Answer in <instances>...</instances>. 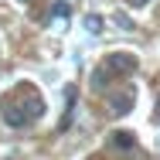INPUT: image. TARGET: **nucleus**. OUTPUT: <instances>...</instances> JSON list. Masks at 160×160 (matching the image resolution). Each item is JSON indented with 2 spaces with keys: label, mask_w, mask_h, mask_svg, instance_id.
Here are the masks:
<instances>
[{
  "label": "nucleus",
  "mask_w": 160,
  "mask_h": 160,
  "mask_svg": "<svg viewBox=\"0 0 160 160\" xmlns=\"http://www.w3.org/2000/svg\"><path fill=\"white\" fill-rule=\"evenodd\" d=\"M68 17H72V3H68V0H55L51 10H48V21L58 24V21H68Z\"/></svg>",
  "instance_id": "obj_6"
},
{
  "label": "nucleus",
  "mask_w": 160,
  "mask_h": 160,
  "mask_svg": "<svg viewBox=\"0 0 160 160\" xmlns=\"http://www.w3.org/2000/svg\"><path fill=\"white\" fill-rule=\"evenodd\" d=\"M102 65H106L112 75H133V72L140 68L136 55H129V51H112V55H109V58H106Z\"/></svg>",
  "instance_id": "obj_1"
},
{
  "label": "nucleus",
  "mask_w": 160,
  "mask_h": 160,
  "mask_svg": "<svg viewBox=\"0 0 160 160\" xmlns=\"http://www.w3.org/2000/svg\"><path fill=\"white\" fill-rule=\"evenodd\" d=\"M106 82H109V68L99 65L96 72H92V85H96V89H106Z\"/></svg>",
  "instance_id": "obj_7"
},
{
  "label": "nucleus",
  "mask_w": 160,
  "mask_h": 160,
  "mask_svg": "<svg viewBox=\"0 0 160 160\" xmlns=\"http://www.w3.org/2000/svg\"><path fill=\"white\" fill-rule=\"evenodd\" d=\"M133 102H136V92L133 89H116L109 96V112L112 116H126L129 109H133Z\"/></svg>",
  "instance_id": "obj_3"
},
{
  "label": "nucleus",
  "mask_w": 160,
  "mask_h": 160,
  "mask_svg": "<svg viewBox=\"0 0 160 160\" xmlns=\"http://www.w3.org/2000/svg\"><path fill=\"white\" fill-rule=\"evenodd\" d=\"M24 3H31V0H24Z\"/></svg>",
  "instance_id": "obj_10"
},
{
  "label": "nucleus",
  "mask_w": 160,
  "mask_h": 160,
  "mask_svg": "<svg viewBox=\"0 0 160 160\" xmlns=\"http://www.w3.org/2000/svg\"><path fill=\"white\" fill-rule=\"evenodd\" d=\"M75 102H78V89H75V85H65V116H62V129H68V126H72Z\"/></svg>",
  "instance_id": "obj_5"
},
{
  "label": "nucleus",
  "mask_w": 160,
  "mask_h": 160,
  "mask_svg": "<svg viewBox=\"0 0 160 160\" xmlns=\"http://www.w3.org/2000/svg\"><path fill=\"white\" fill-rule=\"evenodd\" d=\"M85 28H89V34H102V17L99 14H89L85 17Z\"/></svg>",
  "instance_id": "obj_8"
},
{
  "label": "nucleus",
  "mask_w": 160,
  "mask_h": 160,
  "mask_svg": "<svg viewBox=\"0 0 160 160\" xmlns=\"http://www.w3.org/2000/svg\"><path fill=\"white\" fill-rule=\"evenodd\" d=\"M109 147H112L116 153H129V150H136V136H133L129 129H116V133L109 136Z\"/></svg>",
  "instance_id": "obj_4"
},
{
  "label": "nucleus",
  "mask_w": 160,
  "mask_h": 160,
  "mask_svg": "<svg viewBox=\"0 0 160 160\" xmlns=\"http://www.w3.org/2000/svg\"><path fill=\"white\" fill-rule=\"evenodd\" d=\"M0 116H3L7 126H14V129H21V126L31 123V112H28L24 102H7V106H0Z\"/></svg>",
  "instance_id": "obj_2"
},
{
  "label": "nucleus",
  "mask_w": 160,
  "mask_h": 160,
  "mask_svg": "<svg viewBox=\"0 0 160 160\" xmlns=\"http://www.w3.org/2000/svg\"><path fill=\"white\" fill-rule=\"evenodd\" d=\"M129 3H133V7H143V3H150V0H129Z\"/></svg>",
  "instance_id": "obj_9"
}]
</instances>
